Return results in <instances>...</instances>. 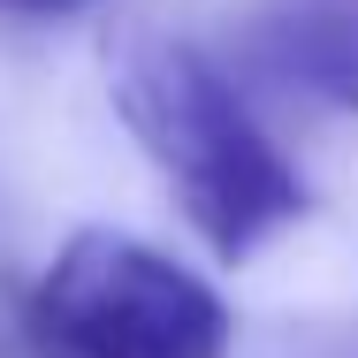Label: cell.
Returning a JSON list of instances; mask_svg holds the SVG:
<instances>
[{"instance_id": "1", "label": "cell", "mask_w": 358, "mask_h": 358, "mask_svg": "<svg viewBox=\"0 0 358 358\" xmlns=\"http://www.w3.org/2000/svg\"><path fill=\"white\" fill-rule=\"evenodd\" d=\"M107 92L138 152L160 168L176 214L221 267H244L267 236L313 214V191L282 145L252 122L236 84L183 38L122 31L107 46Z\"/></svg>"}, {"instance_id": "3", "label": "cell", "mask_w": 358, "mask_h": 358, "mask_svg": "<svg viewBox=\"0 0 358 358\" xmlns=\"http://www.w3.org/2000/svg\"><path fill=\"white\" fill-rule=\"evenodd\" d=\"M328 92H336V99L358 115V62H336V69H328Z\"/></svg>"}, {"instance_id": "4", "label": "cell", "mask_w": 358, "mask_h": 358, "mask_svg": "<svg viewBox=\"0 0 358 358\" xmlns=\"http://www.w3.org/2000/svg\"><path fill=\"white\" fill-rule=\"evenodd\" d=\"M0 8H23V15H54V8H76V0H0Z\"/></svg>"}, {"instance_id": "2", "label": "cell", "mask_w": 358, "mask_h": 358, "mask_svg": "<svg viewBox=\"0 0 358 358\" xmlns=\"http://www.w3.org/2000/svg\"><path fill=\"white\" fill-rule=\"evenodd\" d=\"M236 313L176 252L76 229L31 282L0 275V358H229Z\"/></svg>"}]
</instances>
